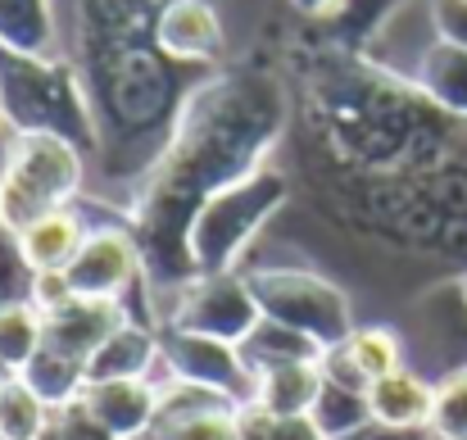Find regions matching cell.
<instances>
[{
    "label": "cell",
    "instance_id": "cell-1",
    "mask_svg": "<svg viewBox=\"0 0 467 440\" xmlns=\"http://www.w3.org/2000/svg\"><path fill=\"white\" fill-rule=\"evenodd\" d=\"M286 123V96L273 78H209L182 105L177 132L159 154L155 173L141 195L137 241L146 255L150 291L177 295L191 278L186 264V227L223 186L264 168Z\"/></svg>",
    "mask_w": 467,
    "mask_h": 440
},
{
    "label": "cell",
    "instance_id": "cell-2",
    "mask_svg": "<svg viewBox=\"0 0 467 440\" xmlns=\"http://www.w3.org/2000/svg\"><path fill=\"white\" fill-rule=\"evenodd\" d=\"M291 200V186L282 173L259 168L232 186H223L213 200H204V209L191 218L186 227V264L191 278H218V273H236L241 255L250 250V241L273 223V214Z\"/></svg>",
    "mask_w": 467,
    "mask_h": 440
},
{
    "label": "cell",
    "instance_id": "cell-3",
    "mask_svg": "<svg viewBox=\"0 0 467 440\" xmlns=\"http://www.w3.org/2000/svg\"><path fill=\"white\" fill-rule=\"evenodd\" d=\"M82 191V150L55 132H18L0 159V232L18 236Z\"/></svg>",
    "mask_w": 467,
    "mask_h": 440
},
{
    "label": "cell",
    "instance_id": "cell-4",
    "mask_svg": "<svg viewBox=\"0 0 467 440\" xmlns=\"http://www.w3.org/2000/svg\"><path fill=\"white\" fill-rule=\"evenodd\" d=\"M0 105L9 132H55L78 150L96 146V123L87 114L82 87L59 59H27L0 50Z\"/></svg>",
    "mask_w": 467,
    "mask_h": 440
},
{
    "label": "cell",
    "instance_id": "cell-5",
    "mask_svg": "<svg viewBox=\"0 0 467 440\" xmlns=\"http://www.w3.org/2000/svg\"><path fill=\"white\" fill-rule=\"evenodd\" d=\"M245 278L254 287L264 318L305 336L317 354L349 340V331H354L349 299L327 278H317L309 268H259V273H245Z\"/></svg>",
    "mask_w": 467,
    "mask_h": 440
},
{
    "label": "cell",
    "instance_id": "cell-6",
    "mask_svg": "<svg viewBox=\"0 0 467 440\" xmlns=\"http://www.w3.org/2000/svg\"><path fill=\"white\" fill-rule=\"evenodd\" d=\"M264 322V309L254 299L250 278L241 273H218V278H195L168 299V313L159 327H177L191 336L245 345V336Z\"/></svg>",
    "mask_w": 467,
    "mask_h": 440
},
{
    "label": "cell",
    "instance_id": "cell-7",
    "mask_svg": "<svg viewBox=\"0 0 467 440\" xmlns=\"http://www.w3.org/2000/svg\"><path fill=\"white\" fill-rule=\"evenodd\" d=\"M159 350H163V368H168V382H182V386H200V391H213L232 404H250L254 391H259V377L250 372V363L241 359V345H227V340H209V336H191V331H177V327H159Z\"/></svg>",
    "mask_w": 467,
    "mask_h": 440
},
{
    "label": "cell",
    "instance_id": "cell-8",
    "mask_svg": "<svg viewBox=\"0 0 467 440\" xmlns=\"http://www.w3.org/2000/svg\"><path fill=\"white\" fill-rule=\"evenodd\" d=\"M68 287L78 299H105V304H123L137 291V282L146 278V255L132 227L105 223V227H87V241L78 250V259L68 264Z\"/></svg>",
    "mask_w": 467,
    "mask_h": 440
},
{
    "label": "cell",
    "instance_id": "cell-9",
    "mask_svg": "<svg viewBox=\"0 0 467 440\" xmlns=\"http://www.w3.org/2000/svg\"><path fill=\"white\" fill-rule=\"evenodd\" d=\"M146 440H241V404L168 382L159 386V418Z\"/></svg>",
    "mask_w": 467,
    "mask_h": 440
},
{
    "label": "cell",
    "instance_id": "cell-10",
    "mask_svg": "<svg viewBox=\"0 0 467 440\" xmlns=\"http://www.w3.org/2000/svg\"><path fill=\"white\" fill-rule=\"evenodd\" d=\"M155 368H163L159 322L128 313L87 359V382H150Z\"/></svg>",
    "mask_w": 467,
    "mask_h": 440
},
{
    "label": "cell",
    "instance_id": "cell-11",
    "mask_svg": "<svg viewBox=\"0 0 467 440\" xmlns=\"http://www.w3.org/2000/svg\"><path fill=\"white\" fill-rule=\"evenodd\" d=\"M155 46L182 64H213L227 37L209 0H168L155 18Z\"/></svg>",
    "mask_w": 467,
    "mask_h": 440
},
{
    "label": "cell",
    "instance_id": "cell-12",
    "mask_svg": "<svg viewBox=\"0 0 467 440\" xmlns=\"http://www.w3.org/2000/svg\"><path fill=\"white\" fill-rule=\"evenodd\" d=\"M82 409L114 440H146L159 418L155 382H87Z\"/></svg>",
    "mask_w": 467,
    "mask_h": 440
},
{
    "label": "cell",
    "instance_id": "cell-13",
    "mask_svg": "<svg viewBox=\"0 0 467 440\" xmlns=\"http://www.w3.org/2000/svg\"><path fill=\"white\" fill-rule=\"evenodd\" d=\"M322 377L327 382H345V386H372L390 372L404 368V354H400V336L390 327H354L345 345L327 350L322 359Z\"/></svg>",
    "mask_w": 467,
    "mask_h": 440
},
{
    "label": "cell",
    "instance_id": "cell-14",
    "mask_svg": "<svg viewBox=\"0 0 467 440\" xmlns=\"http://www.w3.org/2000/svg\"><path fill=\"white\" fill-rule=\"evenodd\" d=\"M82 241H87V223L73 209H59V214H46L32 227H23L14 236V250L27 273H68Z\"/></svg>",
    "mask_w": 467,
    "mask_h": 440
},
{
    "label": "cell",
    "instance_id": "cell-15",
    "mask_svg": "<svg viewBox=\"0 0 467 440\" xmlns=\"http://www.w3.org/2000/svg\"><path fill=\"white\" fill-rule=\"evenodd\" d=\"M368 404H372V423L377 427L427 432L431 427V409H436V386L422 382L418 372L400 368V372H390V377L368 386Z\"/></svg>",
    "mask_w": 467,
    "mask_h": 440
},
{
    "label": "cell",
    "instance_id": "cell-16",
    "mask_svg": "<svg viewBox=\"0 0 467 440\" xmlns=\"http://www.w3.org/2000/svg\"><path fill=\"white\" fill-rule=\"evenodd\" d=\"M128 318L123 304H105V299H73L59 313L46 318V345L73 354V359H91L96 345Z\"/></svg>",
    "mask_w": 467,
    "mask_h": 440
},
{
    "label": "cell",
    "instance_id": "cell-17",
    "mask_svg": "<svg viewBox=\"0 0 467 440\" xmlns=\"http://www.w3.org/2000/svg\"><path fill=\"white\" fill-rule=\"evenodd\" d=\"M18 382H23L50 414H64V409L78 404L82 391H87V359H73V354H64V350H55V345H41V350L32 354V363L18 372Z\"/></svg>",
    "mask_w": 467,
    "mask_h": 440
},
{
    "label": "cell",
    "instance_id": "cell-18",
    "mask_svg": "<svg viewBox=\"0 0 467 440\" xmlns=\"http://www.w3.org/2000/svg\"><path fill=\"white\" fill-rule=\"evenodd\" d=\"M317 391H322V363L317 359H300V363L264 372L250 404H259L273 418H309Z\"/></svg>",
    "mask_w": 467,
    "mask_h": 440
},
{
    "label": "cell",
    "instance_id": "cell-19",
    "mask_svg": "<svg viewBox=\"0 0 467 440\" xmlns=\"http://www.w3.org/2000/svg\"><path fill=\"white\" fill-rule=\"evenodd\" d=\"M0 50L50 59L55 55V14L50 0H0Z\"/></svg>",
    "mask_w": 467,
    "mask_h": 440
},
{
    "label": "cell",
    "instance_id": "cell-20",
    "mask_svg": "<svg viewBox=\"0 0 467 440\" xmlns=\"http://www.w3.org/2000/svg\"><path fill=\"white\" fill-rule=\"evenodd\" d=\"M413 82L450 114L467 119V50L450 41H431L413 68Z\"/></svg>",
    "mask_w": 467,
    "mask_h": 440
},
{
    "label": "cell",
    "instance_id": "cell-21",
    "mask_svg": "<svg viewBox=\"0 0 467 440\" xmlns=\"http://www.w3.org/2000/svg\"><path fill=\"white\" fill-rule=\"evenodd\" d=\"M309 423L322 432V440H354L372 427V404L363 386H345V382H327L309 409Z\"/></svg>",
    "mask_w": 467,
    "mask_h": 440
},
{
    "label": "cell",
    "instance_id": "cell-22",
    "mask_svg": "<svg viewBox=\"0 0 467 440\" xmlns=\"http://www.w3.org/2000/svg\"><path fill=\"white\" fill-rule=\"evenodd\" d=\"M46 345V318L27 299H0V372L18 377Z\"/></svg>",
    "mask_w": 467,
    "mask_h": 440
},
{
    "label": "cell",
    "instance_id": "cell-23",
    "mask_svg": "<svg viewBox=\"0 0 467 440\" xmlns=\"http://www.w3.org/2000/svg\"><path fill=\"white\" fill-rule=\"evenodd\" d=\"M241 359L250 363L254 377H264V372H273V368H286V363H300V359H322V354L313 350L305 336H296V331H286L282 322H268V318H264V322L245 336Z\"/></svg>",
    "mask_w": 467,
    "mask_h": 440
},
{
    "label": "cell",
    "instance_id": "cell-24",
    "mask_svg": "<svg viewBox=\"0 0 467 440\" xmlns=\"http://www.w3.org/2000/svg\"><path fill=\"white\" fill-rule=\"evenodd\" d=\"M50 423H55V414L18 377H9L5 395H0V440H41L50 432Z\"/></svg>",
    "mask_w": 467,
    "mask_h": 440
},
{
    "label": "cell",
    "instance_id": "cell-25",
    "mask_svg": "<svg viewBox=\"0 0 467 440\" xmlns=\"http://www.w3.org/2000/svg\"><path fill=\"white\" fill-rule=\"evenodd\" d=\"M431 440H467V368H454L436 382V409H431Z\"/></svg>",
    "mask_w": 467,
    "mask_h": 440
},
{
    "label": "cell",
    "instance_id": "cell-26",
    "mask_svg": "<svg viewBox=\"0 0 467 440\" xmlns=\"http://www.w3.org/2000/svg\"><path fill=\"white\" fill-rule=\"evenodd\" d=\"M241 440H322L309 418H273L259 404L241 409Z\"/></svg>",
    "mask_w": 467,
    "mask_h": 440
},
{
    "label": "cell",
    "instance_id": "cell-27",
    "mask_svg": "<svg viewBox=\"0 0 467 440\" xmlns=\"http://www.w3.org/2000/svg\"><path fill=\"white\" fill-rule=\"evenodd\" d=\"M73 299H78V295H73L64 273H27V304H32L41 318L59 313V309L73 304Z\"/></svg>",
    "mask_w": 467,
    "mask_h": 440
},
{
    "label": "cell",
    "instance_id": "cell-28",
    "mask_svg": "<svg viewBox=\"0 0 467 440\" xmlns=\"http://www.w3.org/2000/svg\"><path fill=\"white\" fill-rule=\"evenodd\" d=\"M431 18H436V41L467 50V0H431Z\"/></svg>",
    "mask_w": 467,
    "mask_h": 440
},
{
    "label": "cell",
    "instance_id": "cell-29",
    "mask_svg": "<svg viewBox=\"0 0 467 440\" xmlns=\"http://www.w3.org/2000/svg\"><path fill=\"white\" fill-rule=\"evenodd\" d=\"M55 427H59V440H114L87 409H82V400L68 404L64 414H55Z\"/></svg>",
    "mask_w": 467,
    "mask_h": 440
},
{
    "label": "cell",
    "instance_id": "cell-30",
    "mask_svg": "<svg viewBox=\"0 0 467 440\" xmlns=\"http://www.w3.org/2000/svg\"><path fill=\"white\" fill-rule=\"evenodd\" d=\"M354 440H431V436H427V432H395V427H377V423H372L363 436H354Z\"/></svg>",
    "mask_w": 467,
    "mask_h": 440
},
{
    "label": "cell",
    "instance_id": "cell-31",
    "mask_svg": "<svg viewBox=\"0 0 467 440\" xmlns=\"http://www.w3.org/2000/svg\"><path fill=\"white\" fill-rule=\"evenodd\" d=\"M300 14H313V18H322V14H336L345 0H291Z\"/></svg>",
    "mask_w": 467,
    "mask_h": 440
},
{
    "label": "cell",
    "instance_id": "cell-32",
    "mask_svg": "<svg viewBox=\"0 0 467 440\" xmlns=\"http://www.w3.org/2000/svg\"><path fill=\"white\" fill-rule=\"evenodd\" d=\"M9 141H14V132H9V123H5V105H0V159H5Z\"/></svg>",
    "mask_w": 467,
    "mask_h": 440
},
{
    "label": "cell",
    "instance_id": "cell-33",
    "mask_svg": "<svg viewBox=\"0 0 467 440\" xmlns=\"http://www.w3.org/2000/svg\"><path fill=\"white\" fill-rule=\"evenodd\" d=\"M41 440H59V427H55V423H50V432H46V436Z\"/></svg>",
    "mask_w": 467,
    "mask_h": 440
},
{
    "label": "cell",
    "instance_id": "cell-34",
    "mask_svg": "<svg viewBox=\"0 0 467 440\" xmlns=\"http://www.w3.org/2000/svg\"><path fill=\"white\" fill-rule=\"evenodd\" d=\"M463 304H467V278H463Z\"/></svg>",
    "mask_w": 467,
    "mask_h": 440
}]
</instances>
